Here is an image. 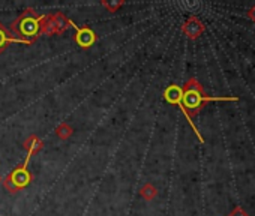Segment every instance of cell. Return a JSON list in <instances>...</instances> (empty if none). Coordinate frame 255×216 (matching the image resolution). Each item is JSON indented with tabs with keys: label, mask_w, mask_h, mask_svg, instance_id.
Masks as SVG:
<instances>
[{
	"label": "cell",
	"mask_w": 255,
	"mask_h": 216,
	"mask_svg": "<svg viewBox=\"0 0 255 216\" xmlns=\"http://www.w3.org/2000/svg\"><path fill=\"white\" fill-rule=\"evenodd\" d=\"M213 101H237V98L236 96H209L204 92L201 83L195 77L189 78L182 87V105L191 120L203 110L207 102H213Z\"/></svg>",
	"instance_id": "1"
},
{
	"label": "cell",
	"mask_w": 255,
	"mask_h": 216,
	"mask_svg": "<svg viewBox=\"0 0 255 216\" xmlns=\"http://www.w3.org/2000/svg\"><path fill=\"white\" fill-rule=\"evenodd\" d=\"M42 17L44 14H38L33 8H26L21 12V15L9 24V30L15 36L35 44L38 38L41 36Z\"/></svg>",
	"instance_id": "2"
},
{
	"label": "cell",
	"mask_w": 255,
	"mask_h": 216,
	"mask_svg": "<svg viewBox=\"0 0 255 216\" xmlns=\"http://www.w3.org/2000/svg\"><path fill=\"white\" fill-rule=\"evenodd\" d=\"M33 180V174L27 170L24 165H17L5 179H3V186L6 188L8 192L15 194L27 188Z\"/></svg>",
	"instance_id": "3"
},
{
	"label": "cell",
	"mask_w": 255,
	"mask_h": 216,
	"mask_svg": "<svg viewBox=\"0 0 255 216\" xmlns=\"http://www.w3.org/2000/svg\"><path fill=\"white\" fill-rule=\"evenodd\" d=\"M69 27V18L62 12H53V14H44L41 20V35L45 36H54L62 35Z\"/></svg>",
	"instance_id": "4"
},
{
	"label": "cell",
	"mask_w": 255,
	"mask_h": 216,
	"mask_svg": "<svg viewBox=\"0 0 255 216\" xmlns=\"http://www.w3.org/2000/svg\"><path fill=\"white\" fill-rule=\"evenodd\" d=\"M164 99L168 102V104H173V105H177L180 110H182V113L185 114V117H186V120H188V123L191 125V128H192V131H194V134L197 135V138L201 141V143H204V138H203V135L200 134V131L197 129V126H195V123L188 117V114H186V111H185V108H183V105H182V87H179L177 84H171V86H168L165 90H164Z\"/></svg>",
	"instance_id": "5"
},
{
	"label": "cell",
	"mask_w": 255,
	"mask_h": 216,
	"mask_svg": "<svg viewBox=\"0 0 255 216\" xmlns=\"http://www.w3.org/2000/svg\"><path fill=\"white\" fill-rule=\"evenodd\" d=\"M69 27H74L75 30H77V35H75V44L80 47V48H83V50H87V48H90L95 42H96V33L90 29V27H87V26H84V27H80V26H77L72 20H69Z\"/></svg>",
	"instance_id": "6"
},
{
	"label": "cell",
	"mask_w": 255,
	"mask_h": 216,
	"mask_svg": "<svg viewBox=\"0 0 255 216\" xmlns=\"http://www.w3.org/2000/svg\"><path fill=\"white\" fill-rule=\"evenodd\" d=\"M182 32H183L185 36H188L189 39L194 41V39H198V38L206 32V26H204V23H203L198 17L191 15V17L183 23Z\"/></svg>",
	"instance_id": "7"
},
{
	"label": "cell",
	"mask_w": 255,
	"mask_h": 216,
	"mask_svg": "<svg viewBox=\"0 0 255 216\" xmlns=\"http://www.w3.org/2000/svg\"><path fill=\"white\" fill-rule=\"evenodd\" d=\"M14 42H17V44H26V45H33L32 42L24 41V39L15 36L11 30H8V29L2 24V21H0V54H3V53L6 51V48H8L11 44H14Z\"/></svg>",
	"instance_id": "8"
},
{
	"label": "cell",
	"mask_w": 255,
	"mask_h": 216,
	"mask_svg": "<svg viewBox=\"0 0 255 216\" xmlns=\"http://www.w3.org/2000/svg\"><path fill=\"white\" fill-rule=\"evenodd\" d=\"M23 147H24V150L27 152V156H26V159H24V162H23L21 165L27 167L29 162H30V159L33 158V155H36L38 152H41V150L44 149V141H42L38 135L32 134V135H29V137L24 140Z\"/></svg>",
	"instance_id": "9"
},
{
	"label": "cell",
	"mask_w": 255,
	"mask_h": 216,
	"mask_svg": "<svg viewBox=\"0 0 255 216\" xmlns=\"http://www.w3.org/2000/svg\"><path fill=\"white\" fill-rule=\"evenodd\" d=\"M56 135L60 138V140H68L72 134H74V129L71 128V125L69 123H66V122H63V123H60L57 128H56Z\"/></svg>",
	"instance_id": "10"
},
{
	"label": "cell",
	"mask_w": 255,
	"mask_h": 216,
	"mask_svg": "<svg viewBox=\"0 0 255 216\" xmlns=\"http://www.w3.org/2000/svg\"><path fill=\"white\" fill-rule=\"evenodd\" d=\"M140 194H141V197H143L146 201H152V200L158 195V189H156L152 183H146V185L140 189Z\"/></svg>",
	"instance_id": "11"
},
{
	"label": "cell",
	"mask_w": 255,
	"mask_h": 216,
	"mask_svg": "<svg viewBox=\"0 0 255 216\" xmlns=\"http://www.w3.org/2000/svg\"><path fill=\"white\" fill-rule=\"evenodd\" d=\"M101 5L104 6V8H107L110 12H116L120 6H123L125 5V2H101Z\"/></svg>",
	"instance_id": "12"
},
{
	"label": "cell",
	"mask_w": 255,
	"mask_h": 216,
	"mask_svg": "<svg viewBox=\"0 0 255 216\" xmlns=\"http://www.w3.org/2000/svg\"><path fill=\"white\" fill-rule=\"evenodd\" d=\"M228 216H249V215L243 210L242 206H236V207L231 210V213H230Z\"/></svg>",
	"instance_id": "13"
},
{
	"label": "cell",
	"mask_w": 255,
	"mask_h": 216,
	"mask_svg": "<svg viewBox=\"0 0 255 216\" xmlns=\"http://www.w3.org/2000/svg\"><path fill=\"white\" fill-rule=\"evenodd\" d=\"M248 18H251V20L255 23V5L249 8V11H248Z\"/></svg>",
	"instance_id": "14"
}]
</instances>
